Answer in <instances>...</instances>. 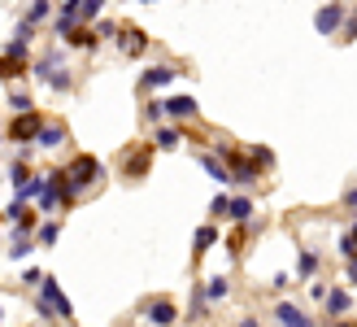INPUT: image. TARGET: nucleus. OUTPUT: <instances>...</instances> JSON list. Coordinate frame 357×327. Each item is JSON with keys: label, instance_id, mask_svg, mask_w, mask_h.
I'll list each match as a JSON object with an SVG mask.
<instances>
[{"label": "nucleus", "instance_id": "412c9836", "mask_svg": "<svg viewBox=\"0 0 357 327\" xmlns=\"http://www.w3.org/2000/svg\"><path fill=\"white\" fill-rule=\"evenodd\" d=\"M157 144H162V149H174V144H178V131H174V126H166V131H157Z\"/></svg>", "mask_w": 357, "mask_h": 327}, {"label": "nucleus", "instance_id": "2eb2a0df", "mask_svg": "<svg viewBox=\"0 0 357 327\" xmlns=\"http://www.w3.org/2000/svg\"><path fill=\"white\" fill-rule=\"evenodd\" d=\"M201 166H205V170H209L213 179H218V184H231V170L222 166V161H218V157H201Z\"/></svg>", "mask_w": 357, "mask_h": 327}, {"label": "nucleus", "instance_id": "ddd939ff", "mask_svg": "<svg viewBox=\"0 0 357 327\" xmlns=\"http://www.w3.org/2000/svg\"><path fill=\"white\" fill-rule=\"evenodd\" d=\"M349 305H353V297L344 293V288H331V293H327V310H331V314H344Z\"/></svg>", "mask_w": 357, "mask_h": 327}, {"label": "nucleus", "instance_id": "6ab92c4d", "mask_svg": "<svg viewBox=\"0 0 357 327\" xmlns=\"http://www.w3.org/2000/svg\"><path fill=\"white\" fill-rule=\"evenodd\" d=\"M213 240H218V227H201V231H196V258H201Z\"/></svg>", "mask_w": 357, "mask_h": 327}, {"label": "nucleus", "instance_id": "6e6552de", "mask_svg": "<svg viewBox=\"0 0 357 327\" xmlns=\"http://www.w3.org/2000/svg\"><path fill=\"white\" fill-rule=\"evenodd\" d=\"M344 5H323V9H318V17H314V22H318V31H335V27H340L344 22Z\"/></svg>", "mask_w": 357, "mask_h": 327}, {"label": "nucleus", "instance_id": "bb28decb", "mask_svg": "<svg viewBox=\"0 0 357 327\" xmlns=\"http://www.w3.org/2000/svg\"><path fill=\"white\" fill-rule=\"evenodd\" d=\"M349 284H357V258L349 262Z\"/></svg>", "mask_w": 357, "mask_h": 327}, {"label": "nucleus", "instance_id": "4be33fe9", "mask_svg": "<svg viewBox=\"0 0 357 327\" xmlns=\"http://www.w3.org/2000/svg\"><path fill=\"white\" fill-rule=\"evenodd\" d=\"M35 235H40V245H52V240H57V223H44Z\"/></svg>", "mask_w": 357, "mask_h": 327}, {"label": "nucleus", "instance_id": "f8f14e48", "mask_svg": "<svg viewBox=\"0 0 357 327\" xmlns=\"http://www.w3.org/2000/svg\"><path fill=\"white\" fill-rule=\"evenodd\" d=\"M70 48L92 52V48H96V35H92V31H83V27H75V31H70Z\"/></svg>", "mask_w": 357, "mask_h": 327}, {"label": "nucleus", "instance_id": "423d86ee", "mask_svg": "<svg viewBox=\"0 0 357 327\" xmlns=\"http://www.w3.org/2000/svg\"><path fill=\"white\" fill-rule=\"evenodd\" d=\"M275 319H279V327H314V323L301 314L292 301H279V305H275Z\"/></svg>", "mask_w": 357, "mask_h": 327}, {"label": "nucleus", "instance_id": "f3484780", "mask_svg": "<svg viewBox=\"0 0 357 327\" xmlns=\"http://www.w3.org/2000/svg\"><path fill=\"white\" fill-rule=\"evenodd\" d=\"M248 214H253V201H248V196H240V201H231V218H236L240 227L248 223Z\"/></svg>", "mask_w": 357, "mask_h": 327}, {"label": "nucleus", "instance_id": "0eeeda50", "mask_svg": "<svg viewBox=\"0 0 357 327\" xmlns=\"http://www.w3.org/2000/svg\"><path fill=\"white\" fill-rule=\"evenodd\" d=\"M118 40H122V52H131V57H135V52H144L149 35L139 31V27H122V31H118Z\"/></svg>", "mask_w": 357, "mask_h": 327}, {"label": "nucleus", "instance_id": "20e7f679", "mask_svg": "<svg viewBox=\"0 0 357 327\" xmlns=\"http://www.w3.org/2000/svg\"><path fill=\"white\" fill-rule=\"evenodd\" d=\"M122 166H127L131 179H144L149 166H153V144H131V153H127V161H122Z\"/></svg>", "mask_w": 357, "mask_h": 327}, {"label": "nucleus", "instance_id": "aec40b11", "mask_svg": "<svg viewBox=\"0 0 357 327\" xmlns=\"http://www.w3.org/2000/svg\"><path fill=\"white\" fill-rule=\"evenodd\" d=\"M9 179H13L17 188H26V184H31V179H26V166H22V157H17V161H9Z\"/></svg>", "mask_w": 357, "mask_h": 327}, {"label": "nucleus", "instance_id": "5701e85b", "mask_svg": "<svg viewBox=\"0 0 357 327\" xmlns=\"http://www.w3.org/2000/svg\"><path fill=\"white\" fill-rule=\"evenodd\" d=\"M314 270H318V258L314 253H301V275H314Z\"/></svg>", "mask_w": 357, "mask_h": 327}, {"label": "nucleus", "instance_id": "c756f323", "mask_svg": "<svg viewBox=\"0 0 357 327\" xmlns=\"http://www.w3.org/2000/svg\"><path fill=\"white\" fill-rule=\"evenodd\" d=\"M240 327H261V323H253V319H244V323H240Z\"/></svg>", "mask_w": 357, "mask_h": 327}, {"label": "nucleus", "instance_id": "a211bd4d", "mask_svg": "<svg viewBox=\"0 0 357 327\" xmlns=\"http://www.w3.org/2000/svg\"><path fill=\"white\" fill-rule=\"evenodd\" d=\"M227 293H231V284H227L222 275H218V279H209V284H205V297H209V301H222Z\"/></svg>", "mask_w": 357, "mask_h": 327}, {"label": "nucleus", "instance_id": "7ed1b4c3", "mask_svg": "<svg viewBox=\"0 0 357 327\" xmlns=\"http://www.w3.org/2000/svg\"><path fill=\"white\" fill-rule=\"evenodd\" d=\"M44 114H17L13 122H9V140H40L44 136Z\"/></svg>", "mask_w": 357, "mask_h": 327}, {"label": "nucleus", "instance_id": "9b49d317", "mask_svg": "<svg viewBox=\"0 0 357 327\" xmlns=\"http://www.w3.org/2000/svg\"><path fill=\"white\" fill-rule=\"evenodd\" d=\"M166 114H174V118L188 122V118H196V101H192V96H174V101L166 105Z\"/></svg>", "mask_w": 357, "mask_h": 327}, {"label": "nucleus", "instance_id": "f03ea898", "mask_svg": "<svg viewBox=\"0 0 357 327\" xmlns=\"http://www.w3.org/2000/svg\"><path fill=\"white\" fill-rule=\"evenodd\" d=\"M40 310L44 314H57V319H70V301L61 297V288L52 275H44V293H40Z\"/></svg>", "mask_w": 357, "mask_h": 327}, {"label": "nucleus", "instance_id": "1a4fd4ad", "mask_svg": "<svg viewBox=\"0 0 357 327\" xmlns=\"http://www.w3.org/2000/svg\"><path fill=\"white\" fill-rule=\"evenodd\" d=\"M174 319H178V310H174L170 301H153V305H149V323H157V327H170Z\"/></svg>", "mask_w": 357, "mask_h": 327}, {"label": "nucleus", "instance_id": "b1692460", "mask_svg": "<svg viewBox=\"0 0 357 327\" xmlns=\"http://www.w3.org/2000/svg\"><path fill=\"white\" fill-rule=\"evenodd\" d=\"M248 157H253L257 166H271V161H275V157H271V149H253V153H248Z\"/></svg>", "mask_w": 357, "mask_h": 327}, {"label": "nucleus", "instance_id": "dca6fc26", "mask_svg": "<svg viewBox=\"0 0 357 327\" xmlns=\"http://www.w3.org/2000/svg\"><path fill=\"white\" fill-rule=\"evenodd\" d=\"M100 9H105V5H96V0H79V5H75V17H79V22H92V17H100Z\"/></svg>", "mask_w": 357, "mask_h": 327}, {"label": "nucleus", "instance_id": "c85d7f7f", "mask_svg": "<svg viewBox=\"0 0 357 327\" xmlns=\"http://www.w3.org/2000/svg\"><path fill=\"white\" fill-rule=\"evenodd\" d=\"M349 240H353V245H357V218H353V227H349Z\"/></svg>", "mask_w": 357, "mask_h": 327}, {"label": "nucleus", "instance_id": "cd10ccee", "mask_svg": "<svg viewBox=\"0 0 357 327\" xmlns=\"http://www.w3.org/2000/svg\"><path fill=\"white\" fill-rule=\"evenodd\" d=\"M344 201H349V205H357V188H353V192H344Z\"/></svg>", "mask_w": 357, "mask_h": 327}, {"label": "nucleus", "instance_id": "a878e982", "mask_svg": "<svg viewBox=\"0 0 357 327\" xmlns=\"http://www.w3.org/2000/svg\"><path fill=\"white\" fill-rule=\"evenodd\" d=\"M227 249H231V253H240V249H244V227H240V231H231V240H227Z\"/></svg>", "mask_w": 357, "mask_h": 327}, {"label": "nucleus", "instance_id": "39448f33", "mask_svg": "<svg viewBox=\"0 0 357 327\" xmlns=\"http://www.w3.org/2000/svg\"><path fill=\"white\" fill-rule=\"evenodd\" d=\"M35 70H40V79H48L57 92H61V87H70V75L61 70V57H57V52H44V61L35 66Z\"/></svg>", "mask_w": 357, "mask_h": 327}, {"label": "nucleus", "instance_id": "393cba45", "mask_svg": "<svg viewBox=\"0 0 357 327\" xmlns=\"http://www.w3.org/2000/svg\"><path fill=\"white\" fill-rule=\"evenodd\" d=\"M218 214H231V201H227V196L218 192V196H213V218H218Z\"/></svg>", "mask_w": 357, "mask_h": 327}, {"label": "nucleus", "instance_id": "9d476101", "mask_svg": "<svg viewBox=\"0 0 357 327\" xmlns=\"http://www.w3.org/2000/svg\"><path fill=\"white\" fill-rule=\"evenodd\" d=\"M170 79H174V70H170V66H149L139 83H144V87H166Z\"/></svg>", "mask_w": 357, "mask_h": 327}, {"label": "nucleus", "instance_id": "f257e3e1", "mask_svg": "<svg viewBox=\"0 0 357 327\" xmlns=\"http://www.w3.org/2000/svg\"><path fill=\"white\" fill-rule=\"evenodd\" d=\"M100 175V166H96V157H75V161H70V166L66 170H57V179H61V192H66V201H75V196H79V188H87V184H92V179Z\"/></svg>", "mask_w": 357, "mask_h": 327}, {"label": "nucleus", "instance_id": "7c9ffc66", "mask_svg": "<svg viewBox=\"0 0 357 327\" xmlns=\"http://www.w3.org/2000/svg\"><path fill=\"white\" fill-rule=\"evenodd\" d=\"M331 327H357V323H331Z\"/></svg>", "mask_w": 357, "mask_h": 327}, {"label": "nucleus", "instance_id": "4468645a", "mask_svg": "<svg viewBox=\"0 0 357 327\" xmlns=\"http://www.w3.org/2000/svg\"><path fill=\"white\" fill-rule=\"evenodd\" d=\"M61 140H66V126H61V122H48V126H44V136H40L44 149H57Z\"/></svg>", "mask_w": 357, "mask_h": 327}]
</instances>
